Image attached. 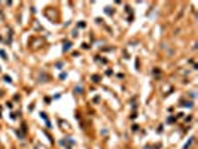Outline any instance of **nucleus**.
<instances>
[{"instance_id":"f257e3e1","label":"nucleus","mask_w":198,"mask_h":149,"mask_svg":"<svg viewBox=\"0 0 198 149\" xmlns=\"http://www.w3.org/2000/svg\"><path fill=\"white\" fill-rule=\"evenodd\" d=\"M70 45H72V43H70V42H67V43H64V51H67V49H70Z\"/></svg>"}]
</instances>
